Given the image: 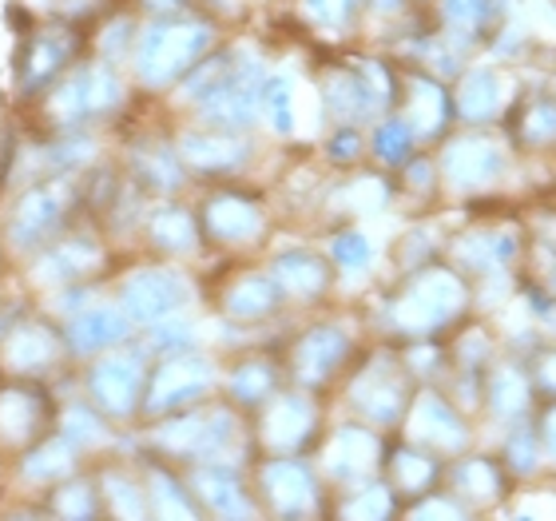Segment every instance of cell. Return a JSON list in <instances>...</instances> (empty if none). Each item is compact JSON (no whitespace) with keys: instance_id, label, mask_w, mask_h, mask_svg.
<instances>
[{"instance_id":"obj_29","label":"cell","mask_w":556,"mask_h":521,"mask_svg":"<svg viewBox=\"0 0 556 521\" xmlns=\"http://www.w3.org/2000/svg\"><path fill=\"white\" fill-rule=\"evenodd\" d=\"M374 259V247L370 239L362 232H338L334 239H330V263L342 266V271H362V266H370Z\"/></svg>"},{"instance_id":"obj_25","label":"cell","mask_w":556,"mask_h":521,"mask_svg":"<svg viewBox=\"0 0 556 521\" xmlns=\"http://www.w3.org/2000/svg\"><path fill=\"white\" fill-rule=\"evenodd\" d=\"M139 16L131 4H119V9H112L108 16H100V21L88 28V52L100 60H108V64H128L131 57V45H136V33H139Z\"/></svg>"},{"instance_id":"obj_22","label":"cell","mask_w":556,"mask_h":521,"mask_svg":"<svg viewBox=\"0 0 556 521\" xmlns=\"http://www.w3.org/2000/svg\"><path fill=\"white\" fill-rule=\"evenodd\" d=\"M346 359H350L346 335L326 331V326H314V331H306V335L299 338L290 367H294V379H299L302 386H323L342 371Z\"/></svg>"},{"instance_id":"obj_4","label":"cell","mask_w":556,"mask_h":521,"mask_svg":"<svg viewBox=\"0 0 556 521\" xmlns=\"http://www.w3.org/2000/svg\"><path fill=\"white\" fill-rule=\"evenodd\" d=\"M116 263H119V251L112 244V235L100 227L96 215L84 211L68 232L56 235L36 256L24 259L21 283L33 299H40L48 290L72 287V283H104V278H112Z\"/></svg>"},{"instance_id":"obj_12","label":"cell","mask_w":556,"mask_h":521,"mask_svg":"<svg viewBox=\"0 0 556 521\" xmlns=\"http://www.w3.org/2000/svg\"><path fill=\"white\" fill-rule=\"evenodd\" d=\"M195 211L207 247H223V251L255 247L263 239V232H267L263 203L251 191H243V187H231L227 179H223V187H211Z\"/></svg>"},{"instance_id":"obj_20","label":"cell","mask_w":556,"mask_h":521,"mask_svg":"<svg viewBox=\"0 0 556 521\" xmlns=\"http://www.w3.org/2000/svg\"><path fill=\"white\" fill-rule=\"evenodd\" d=\"M92 474L100 482V498H104V518H151L148 510V486H143V470H139L136 450H119L108 458H96Z\"/></svg>"},{"instance_id":"obj_27","label":"cell","mask_w":556,"mask_h":521,"mask_svg":"<svg viewBox=\"0 0 556 521\" xmlns=\"http://www.w3.org/2000/svg\"><path fill=\"white\" fill-rule=\"evenodd\" d=\"M417 151V136L406 124V116H386L370 136V156L382 168H406L409 156Z\"/></svg>"},{"instance_id":"obj_31","label":"cell","mask_w":556,"mask_h":521,"mask_svg":"<svg viewBox=\"0 0 556 521\" xmlns=\"http://www.w3.org/2000/svg\"><path fill=\"white\" fill-rule=\"evenodd\" d=\"M139 16H163V12H184L195 9V0H128Z\"/></svg>"},{"instance_id":"obj_9","label":"cell","mask_w":556,"mask_h":521,"mask_svg":"<svg viewBox=\"0 0 556 521\" xmlns=\"http://www.w3.org/2000/svg\"><path fill=\"white\" fill-rule=\"evenodd\" d=\"M219 379H223V367L211 355H203L199 347L151 359L148 390H143V406H139V426L215 398L219 394Z\"/></svg>"},{"instance_id":"obj_16","label":"cell","mask_w":556,"mask_h":521,"mask_svg":"<svg viewBox=\"0 0 556 521\" xmlns=\"http://www.w3.org/2000/svg\"><path fill=\"white\" fill-rule=\"evenodd\" d=\"M139 239L148 247V256L172 259V263H184L207 247L203 227H199V211L179 196L151 199L143 220H139Z\"/></svg>"},{"instance_id":"obj_14","label":"cell","mask_w":556,"mask_h":521,"mask_svg":"<svg viewBox=\"0 0 556 521\" xmlns=\"http://www.w3.org/2000/svg\"><path fill=\"white\" fill-rule=\"evenodd\" d=\"M80 466H88L80 458V450H76L60 430H52V434H45L40 442H33L28 450H21L16 458H9L4 486H9L12 498L45 501L48 489L60 486L64 477H72Z\"/></svg>"},{"instance_id":"obj_17","label":"cell","mask_w":556,"mask_h":521,"mask_svg":"<svg viewBox=\"0 0 556 521\" xmlns=\"http://www.w3.org/2000/svg\"><path fill=\"white\" fill-rule=\"evenodd\" d=\"M56 430L80 450L84 462H96V458H108V454H119V450H139L136 430L124 434V426H116L104 410H96L80 390L60 394Z\"/></svg>"},{"instance_id":"obj_11","label":"cell","mask_w":556,"mask_h":521,"mask_svg":"<svg viewBox=\"0 0 556 521\" xmlns=\"http://www.w3.org/2000/svg\"><path fill=\"white\" fill-rule=\"evenodd\" d=\"M116 163H119V172L128 175L148 199L184 196V187L191 184L187 168L179 163L175 144L155 136V128H136V124H128V132L119 139Z\"/></svg>"},{"instance_id":"obj_13","label":"cell","mask_w":556,"mask_h":521,"mask_svg":"<svg viewBox=\"0 0 556 521\" xmlns=\"http://www.w3.org/2000/svg\"><path fill=\"white\" fill-rule=\"evenodd\" d=\"M60 331H64V347H68L72 367L96 359L112 347H124L139 335L136 323H131L124 307L112 299V290H100L92 299L84 302L80 311H72L68 319H60Z\"/></svg>"},{"instance_id":"obj_2","label":"cell","mask_w":556,"mask_h":521,"mask_svg":"<svg viewBox=\"0 0 556 521\" xmlns=\"http://www.w3.org/2000/svg\"><path fill=\"white\" fill-rule=\"evenodd\" d=\"M215 48H219V24L203 9L143 16L124 69L143 100H163Z\"/></svg>"},{"instance_id":"obj_30","label":"cell","mask_w":556,"mask_h":521,"mask_svg":"<svg viewBox=\"0 0 556 521\" xmlns=\"http://www.w3.org/2000/svg\"><path fill=\"white\" fill-rule=\"evenodd\" d=\"M362 136H358V128H342L330 136V144H326V156H330V163H358L362 160Z\"/></svg>"},{"instance_id":"obj_26","label":"cell","mask_w":556,"mask_h":521,"mask_svg":"<svg viewBox=\"0 0 556 521\" xmlns=\"http://www.w3.org/2000/svg\"><path fill=\"white\" fill-rule=\"evenodd\" d=\"M270 278L282 290V299H314L330 287V266L311 251H287V256L275 259Z\"/></svg>"},{"instance_id":"obj_15","label":"cell","mask_w":556,"mask_h":521,"mask_svg":"<svg viewBox=\"0 0 556 521\" xmlns=\"http://www.w3.org/2000/svg\"><path fill=\"white\" fill-rule=\"evenodd\" d=\"M172 144L179 151V163L191 175V184H223V179L243 172L247 156H251L243 136H235L227 128H207V124L175 132Z\"/></svg>"},{"instance_id":"obj_3","label":"cell","mask_w":556,"mask_h":521,"mask_svg":"<svg viewBox=\"0 0 556 521\" xmlns=\"http://www.w3.org/2000/svg\"><path fill=\"white\" fill-rule=\"evenodd\" d=\"M84 215L80 175H48L0 196V259L21 266Z\"/></svg>"},{"instance_id":"obj_7","label":"cell","mask_w":556,"mask_h":521,"mask_svg":"<svg viewBox=\"0 0 556 521\" xmlns=\"http://www.w3.org/2000/svg\"><path fill=\"white\" fill-rule=\"evenodd\" d=\"M148 371H151L148 347L139 338H131L124 347H112L104 355H96V359L80 362L76 367V390L96 410H104L116 426L136 430L143 390H148Z\"/></svg>"},{"instance_id":"obj_6","label":"cell","mask_w":556,"mask_h":521,"mask_svg":"<svg viewBox=\"0 0 556 521\" xmlns=\"http://www.w3.org/2000/svg\"><path fill=\"white\" fill-rule=\"evenodd\" d=\"M72 371L68 347L60 319L28 299L24 307H12L0 319V374L12 379H36V383H60Z\"/></svg>"},{"instance_id":"obj_5","label":"cell","mask_w":556,"mask_h":521,"mask_svg":"<svg viewBox=\"0 0 556 521\" xmlns=\"http://www.w3.org/2000/svg\"><path fill=\"white\" fill-rule=\"evenodd\" d=\"M108 290L124 307V314L136 323V331H148V326L163 323V319L191 311L195 278H191V271L172 263V259L143 256L119 259L112 278H108Z\"/></svg>"},{"instance_id":"obj_19","label":"cell","mask_w":556,"mask_h":521,"mask_svg":"<svg viewBox=\"0 0 556 521\" xmlns=\"http://www.w3.org/2000/svg\"><path fill=\"white\" fill-rule=\"evenodd\" d=\"M323 494V482H318V470L311 462H299V458H270V462H258L255 474V498L267 506L270 513H287V518H299V513H311V501Z\"/></svg>"},{"instance_id":"obj_1","label":"cell","mask_w":556,"mask_h":521,"mask_svg":"<svg viewBox=\"0 0 556 521\" xmlns=\"http://www.w3.org/2000/svg\"><path fill=\"white\" fill-rule=\"evenodd\" d=\"M139 100L128 69L84 52L48 92H40L28 108L33 132H80V128H112L128 116Z\"/></svg>"},{"instance_id":"obj_18","label":"cell","mask_w":556,"mask_h":521,"mask_svg":"<svg viewBox=\"0 0 556 521\" xmlns=\"http://www.w3.org/2000/svg\"><path fill=\"white\" fill-rule=\"evenodd\" d=\"M187 486L195 494L203 518H247L258 510L255 486L235 462H199L184 466Z\"/></svg>"},{"instance_id":"obj_10","label":"cell","mask_w":556,"mask_h":521,"mask_svg":"<svg viewBox=\"0 0 556 521\" xmlns=\"http://www.w3.org/2000/svg\"><path fill=\"white\" fill-rule=\"evenodd\" d=\"M60 394L52 383L0 374V454L16 458L56 430Z\"/></svg>"},{"instance_id":"obj_8","label":"cell","mask_w":556,"mask_h":521,"mask_svg":"<svg viewBox=\"0 0 556 521\" xmlns=\"http://www.w3.org/2000/svg\"><path fill=\"white\" fill-rule=\"evenodd\" d=\"M84 52H88V33L76 24H64L56 16H40L28 24L16 40V57H12L16 104H33L36 96L48 92Z\"/></svg>"},{"instance_id":"obj_28","label":"cell","mask_w":556,"mask_h":521,"mask_svg":"<svg viewBox=\"0 0 556 521\" xmlns=\"http://www.w3.org/2000/svg\"><path fill=\"white\" fill-rule=\"evenodd\" d=\"M128 4V0H48V16H56L64 24H76V28H92L100 16H108L112 9Z\"/></svg>"},{"instance_id":"obj_21","label":"cell","mask_w":556,"mask_h":521,"mask_svg":"<svg viewBox=\"0 0 556 521\" xmlns=\"http://www.w3.org/2000/svg\"><path fill=\"white\" fill-rule=\"evenodd\" d=\"M215 307L235 323H263L282 307V290L263 271H239L223 283V290L215 295Z\"/></svg>"},{"instance_id":"obj_23","label":"cell","mask_w":556,"mask_h":521,"mask_svg":"<svg viewBox=\"0 0 556 521\" xmlns=\"http://www.w3.org/2000/svg\"><path fill=\"white\" fill-rule=\"evenodd\" d=\"M223 398L239 410V414H255L258 406L270 402L278 394V371L270 362L258 359H239L227 367V374L219 379Z\"/></svg>"},{"instance_id":"obj_24","label":"cell","mask_w":556,"mask_h":521,"mask_svg":"<svg viewBox=\"0 0 556 521\" xmlns=\"http://www.w3.org/2000/svg\"><path fill=\"white\" fill-rule=\"evenodd\" d=\"M45 510L48 518H64V521L104 518V498H100V482H96L92 466H80L72 477H64L60 486L48 489Z\"/></svg>"}]
</instances>
